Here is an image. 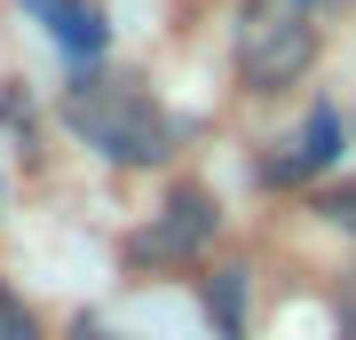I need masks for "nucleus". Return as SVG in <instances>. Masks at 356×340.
Wrapping results in <instances>:
<instances>
[{
	"label": "nucleus",
	"instance_id": "obj_1",
	"mask_svg": "<svg viewBox=\"0 0 356 340\" xmlns=\"http://www.w3.org/2000/svg\"><path fill=\"white\" fill-rule=\"evenodd\" d=\"M64 127L88 151H103L111 166H159L175 151V119H166L159 95L135 88V79H79L64 95Z\"/></svg>",
	"mask_w": 356,
	"mask_h": 340
},
{
	"label": "nucleus",
	"instance_id": "obj_2",
	"mask_svg": "<svg viewBox=\"0 0 356 340\" xmlns=\"http://www.w3.org/2000/svg\"><path fill=\"white\" fill-rule=\"evenodd\" d=\"M325 48V8L317 0H245L238 32H229V56H238L245 95H277L293 79H309V63Z\"/></svg>",
	"mask_w": 356,
	"mask_h": 340
},
{
	"label": "nucleus",
	"instance_id": "obj_3",
	"mask_svg": "<svg viewBox=\"0 0 356 340\" xmlns=\"http://www.w3.org/2000/svg\"><path fill=\"white\" fill-rule=\"evenodd\" d=\"M214 229H222L214 190H206V182H175L166 206L151 214V229L135 238V261H198V253L214 245Z\"/></svg>",
	"mask_w": 356,
	"mask_h": 340
},
{
	"label": "nucleus",
	"instance_id": "obj_4",
	"mask_svg": "<svg viewBox=\"0 0 356 340\" xmlns=\"http://www.w3.org/2000/svg\"><path fill=\"white\" fill-rule=\"evenodd\" d=\"M341 143H348L341 111H332V103H317V111L301 119V135L277 143V151L261 159V182H309V175H325V166L341 159Z\"/></svg>",
	"mask_w": 356,
	"mask_h": 340
},
{
	"label": "nucleus",
	"instance_id": "obj_5",
	"mask_svg": "<svg viewBox=\"0 0 356 340\" xmlns=\"http://www.w3.org/2000/svg\"><path fill=\"white\" fill-rule=\"evenodd\" d=\"M32 8L56 24V40H64L72 56H95V48H103V16H95V0H32Z\"/></svg>",
	"mask_w": 356,
	"mask_h": 340
},
{
	"label": "nucleus",
	"instance_id": "obj_6",
	"mask_svg": "<svg viewBox=\"0 0 356 340\" xmlns=\"http://www.w3.org/2000/svg\"><path fill=\"white\" fill-rule=\"evenodd\" d=\"M206 316H214L222 340H245V269L222 261L214 277H206Z\"/></svg>",
	"mask_w": 356,
	"mask_h": 340
},
{
	"label": "nucleus",
	"instance_id": "obj_7",
	"mask_svg": "<svg viewBox=\"0 0 356 340\" xmlns=\"http://www.w3.org/2000/svg\"><path fill=\"white\" fill-rule=\"evenodd\" d=\"M317 214H325L332 229H356V175H341L332 190H317Z\"/></svg>",
	"mask_w": 356,
	"mask_h": 340
},
{
	"label": "nucleus",
	"instance_id": "obj_8",
	"mask_svg": "<svg viewBox=\"0 0 356 340\" xmlns=\"http://www.w3.org/2000/svg\"><path fill=\"white\" fill-rule=\"evenodd\" d=\"M0 340H40V325H32V309L16 301L8 285H0Z\"/></svg>",
	"mask_w": 356,
	"mask_h": 340
},
{
	"label": "nucleus",
	"instance_id": "obj_9",
	"mask_svg": "<svg viewBox=\"0 0 356 340\" xmlns=\"http://www.w3.org/2000/svg\"><path fill=\"white\" fill-rule=\"evenodd\" d=\"M341 316L356 325V261H348V277H341Z\"/></svg>",
	"mask_w": 356,
	"mask_h": 340
},
{
	"label": "nucleus",
	"instance_id": "obj_10",
	"mask_svg": "<svg viewBox=\"0 0 356 340\" xmlns=\"http://www.w3.org/2000/svg\"><path fill=\"white\" fill-rule=\"evenodd\" d=\"M341 340H356V325H348V332H341Z\"/></svg>",
	"mask_w": 356,
	"mask_h": 340
}]
</instances>
